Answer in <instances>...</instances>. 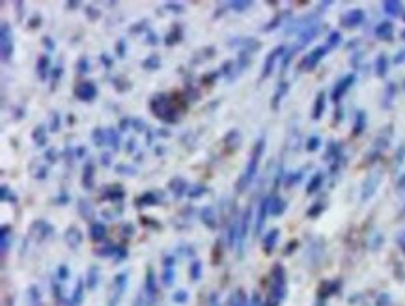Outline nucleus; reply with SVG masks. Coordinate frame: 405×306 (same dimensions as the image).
<instances>
[{
  "instance_id": "1",
  "label": "nucleus",
  "mask_w": 405,
  "mask_h": 306,
  "mask_svg": "<svg viewBox=\"0 0 405 306\" xmlns=\"http://www.w3.org/2000/svg\"><path fill=\"white\" fill-rule=\"evenodd\" d=\"M274 274H276V278L273 282V288H271V293L267 297L265 306H278L280 301H282V297H284V271H282V267L276 265L274 267Z\"/></svg>"
},
{
  "instance_id": "2",
  "label": "nucleus",
  "mask_w": 405,
  "mask_h": 306,
  "mask_svg": "<svg viewBox=\"0 0 405 306\" xmlns=\"http://www.w3.org/2000/svg\"><path fill=\"white\" fill-rule=\"evenodd\" d=\"M329 52V47L327 45H323V47H316V49L312 50V52H308L304 58H303V62H301V69H314L320 62L323 60V56Z\"/></svg>"
},
{
  "instance_id": "3",
  "label": "nucleus",
  "mask_w": 405,
  "mask_h": 306,
  "mask_svg": "<svg viewBox=\"0 0 405 306\" xmlns=\"http://www.w3.org/2000/svg\"><path fill=\"white\" fill-rule=\"evenodd\" d=\"M262 151H263V140H258V144H256V147H254V151H252L251 164L247 166V172H245V176H243V181H241V185L249 183L252 177H254V174H256V168H258V164H260V157H262Z\"/></svg>"
},
{
  "instance_id": "4",
  "label": "nucleus",
  "mask_w": 405,
  "mask_h": 306,
  "mask_svg": "<svg viewBox=\"0 0 405 306\" xmlns=\"http://www.w3.org/2000/svg\"><path fill=\"white\" fill-rule=\"evenodd\" d=\"M357 81V77L355 75H346L338 84L334 86V90H333V94H331V99H333L334 103H338L340 99L346 96V92L353 86V82Z\"/></svg>"
},
{
  "instance_id": "5",
  "label": "nucleus",
  "mask_w": 405,
  "mask_h": 306,
  "mask_svg": "<svg viewBox=\"0 0 405 306\" xmlns=\"http://www.w3.org/2000/svg\"><path fill=\"white\" fill-rule=\"evenodd\" d=\"M362 21H364V12H362V10H351V12H347L346 15L340 19V23L346 26V28H355V26H358Z\"/></svg>"
},
{
  "instance_id": "6",
  "label": "nucleus",
  "mask_w": 405,
  "mask_h": 306,
  "mask_svg": "<svg viewBox=\"0 0 405 306\" xmlns=\"http://www.w3.org/2000/svg\"><path fill=\"white\" fill-rule=\"evenodd\" d=\"M373 34L379 37V39H390L394 34V25L390 21H383V23H379V25L375 26Z\"/></svg>"
},
{
  "instance_id": "7",
  "label": "nucleus",
  "mask_w": 405,
  "mask_h": 306,
  "mask_svg": "<svg viewBox=\"0 0 405 306\" xmlns=\"http://www.w3.org/2000/svg\"><path fill=\"white\" fill-rule=\"evenodd\" d=\"M284 52V47H276V49L267 56V60H265V67H263V77H267V75L273 71V65H274V62H276V58L280 56Z\"/></svg>"
},
{
  "instance_id": "8",
  "label": "nucleus",
  "mask_w": 405,
  "mask_h": 306,
  "mask_svg": "<svg viewBox=\"0 0 405 306\" xmlns=\"http://www.w3.org/2000/svg\"><path fill=\"white\" fill-rule=\"evenodd\" d=\"M325 99H327V96H325L323 92H320L318 97H316V103H314V111H312V118H314V120H320L323 116V111H325Z\"/></svg>"
},
{
  "instance_id": "9",
  "label": "nucleus",
  "mask_w": 405,
  "mask_h": 306,
  "mask_svg": "<svg viewBox=\"0 0 405 306\" xmlns=\"http://www.w3.org/2000/svg\"><path fill=\"white\" fill-rule=\"evenodd\" d=\"M77 96L81 99H92L96 96V88L92 82H86V84H81L77 88Z\"/></svg>"
},
{
  "instance_id": "10",
  "label": "nucleus",
  "mask_w": 405,
  "mask_h": 306,
  "mask_svg": "<svg viewBox=\"0 0 405 306\" xmlns=\"http://www.w3.org/2000/svg\"><path fill=\"white\" fill-rule=\"evenodd\" d=\"M388 71V58L385 54H379L377 60H375V75L377 77H385Z\"/></svg>"
},
{
  "instance_id": "11",
  "label": "nucleus",
  "mask_w": 405,
  "mask_h": 306,
  "mask_svg": "<svg viewBox=\"0 0 405 306\" xmlns=\"http://www.w3.org/2000/svg\"><path fill=\"white\" fill-rule=\"evenodd\" d=\"M383 10H385V13L392 15V17H398V15L404 13V6L400 2H385L383 4Z\"/></svg>"
},
{
  "instance_id": "12",
  "label": "nucleus",
  "mask_w": 405,
  "mask_h": 306,
  "mask_svg": "<svg viewBox=\"0 0 405 306\" xmlns=\"http://www.w3.org/2000/svg\"><path fill=\"white\" fill-rule=\"evenodd\" d=\"M323 183V174L321 172H318L316 176H312V179L308 181V185H306V194H314L320 187H321Z\"/></svg>"
},
{
  "instance_id": "13",
  "label": "nucleus",
  "mask_w": 405,
  "mask_h": 306,
  "mask_svg": "<svg viewBox=\"0 0 405 306\" xmlns=\"http://www.w3.org/2000/svg\"><path fill=\"white\" fill-rule=\"evenodd\" d=\"M276 239H278V230H271V232L263 237V246H265V252L267 254L273 252V246L276 243Z\"/></svg>"
},
{
  "instance_id": "14",
  "label": "nucleus",
  "mask_w": 405,
  "mask_h": 306,
  "mask_svg": "<svg viewBox=\"0 0 405 306\" xmlns=\"http://www.w3.org/2000/svg\"><path fill=\"white\" fill-rule=\"evenodd\" d=\"M364 125H366V114L358 111L357 118H355V125H353V135H360L364 131Z\"/></svg>"
},
{
  "instance_id": "15",
  "label": "nucleus",
  "mask_w": 405,
  "mask_h": 306,
  "mask_svg": "<svg viewBox=\"0 0 405 306\" xmlns=\"http://www.w3.org/2000/svg\"><path fill=\"white\" fill-rule=\"evenodd\" d=\"M146 293H148V297L150 299H153L155 297V276H153V271L150 269L148 271V276H146Z\"/></svg>"
},
{
  "instance_id": "16",
  "label": "nucleus",
  "mask_w": 405,
  "mask_h": 306,
  "mask_svg": "<svg viewBox=\"0 0 405 306\" xmlns=\"http://www.w3.org/2000/svg\"><path fill=\"white\" fill-rule=\"evenodd\" d=\"M286 211V202L282 200V198H274L273 202H271V215H282Z\"/></svg>"
},
{
  "instance_id": "17",
  "label": "nucleus",
  "mask_w": 405,
  "mask_h": 306,
  "mask_svg": "<svg viewBox=\"0 0 405 306\" xmlns=\"http://www.w3.org/2000/svg\"><path fill=\"white\" fill-rule=\"evenodd\" d=\"M81 301H83V282H79V286L75 288V293H73L71 305L73 306H79V305H81Z\"/></svg>"
},
{
  "instance_id": "18",
  "label": "nucleus",
  "mask_w": 405,
  "mask_h": 306,
  "mask_svg": "<svg viewBox=\"0 0 405 306\" xmlns=\"http://www.w3.org/2000/svg\"><path fill=\"white\" fill-rule=\"evenodd\" d=\"M103 235H105V226L103 224H94L92 226V237L94 239H103Z\"/></svg>"
},
{
  "instance_id": "19",
  "label": "nucleus",
  "mask_w": 405,
  "mask_h": 306,
  "mask_svg": "<svg viewBox=\"0 0 405 306\" xmlns=\"http://www.w3.org/2000/svg\"><path fill=\"white\" fill-rule=\"evenodd\" d=\"M187 299H189V295L185 293L183 290H179V291H176V293L172 295V301H174V303H178V305H183V303H187Z\"/></svg>"
},
{
  "instance_id": "20",
  "label": "nucleus",
  "mask_w": 405,
  "mask_h": 306,
  "mask_svg": "<svg viewBox=\"0 0 405 306\" xmlns=\"http://www.w3.org/2000/svg\"><path fill=\"white\" fill-rule=\"evenodd\" d=\"M200 271H202V265H200V261H194L191 265V278L192 282H196L198 278H200Z\"/></svg>"
},
{
  "instance_id": "21",
  "label": "nucleus",
  "mask_w": 405,
  "mask_h": 306,
  "mask_svg": "<svg viewBox=\"0 0 405 306\" xmlns=\"http://www.w3.org/2000/svg\"><path fill=\"white\" fill-rule=\"evenodd\" d=\"M340 39H342V36H340L338 32H333V34L329 36V39H327V47H329V49H333V47H336V45L340 43Z\"/></svg>"
},
{
  "instance_id": "22",
  "label": "nucleus",
  "mask_w": 405,
  "mask_h": 306,
  "mask_svg": "<svg viewBox=\"0 0 405 306\" xmlns=\"http://www.w3.org/2000/svg\"><path fill=\"white\" fill-rule=\"evenodd\" d=\"M320 147V138L318 136H312V138H308V142H306V149L308 151H316Z\"/></svg>"
},
{
  "instance_id": "23",
  "label": "nucleus",
  "mask_w": 405,
  "mask_h": 306,
  "mask_svg": "<svg viewBox=\"0 0 405 306\" xmlns=\"http://www.w3.org/2000/svg\"><path fill=\"white\" fill-rule=\"evenodd\" d=\"M172 280H174V273H172V269H165V274H163V284H165V286H170Z\"/></svg>"
},
{
  "instance_id": "24",
  "label": "nucleus",
  "mask_w": 405,
  "mask_h": 306,
  "mask_svg": "<svg viewBox=\"0 0 405 306\" xmlns=\"http://www.w3.org/2000/svg\"><path fill=\"white\" fill-rule=\"evenodd\" d=\"M96 269H90V280H88V288H94L96 286Z\"/></svg>"
},
{
  "instance_id": "25",
  "label": "nucleus",
  "mask_w": 405,
  "mask_h": 306,
  "mask_svg": "<svg viewBox=\"0 0 405 306\" xmlns=\"http://www.w3.org/2000/svg\"><path fill=\"white\" fill-rule=\"evenodd\" d=\"M68 274H69V273H68V269H66V267L62 265V267H60V269H58V276H60V280H64V278H68Z\"/></svg>"
},
{
  "instance_id": "26",
  "label": "nucleus",
  "mask_w": 405,
  "mask_h": 306,
  "mask_svg": "<svg viewBox=\"0 0 405 306\" xmlns=\"http://www.w3.org/2000/svg\"><path fill=\"white\" fill-rule=\"evenodd\" d=\"M394 62H396V64H400V62H405V50H402V52H398V56L394 58Z\"/></svg>"
},
{
  "instance_id": "27",
  "label": "nucleus",
  "mask_w": 405,
  "mask_h": 306,
  "mask_svg": "<svg viewBox=\"0 0 405 306\" xmlns=\"http://www.w3.org/2000/svg\"><path fill=\"white\" fill-rule=\"evenodd\" d=\"M402 39H405V30L402 32Z\"/></svg>"
},
{
  "instance_id": "28",
  "label": "nucleus",
  "mask_w": 405,
  "mask_h": 306,
  "mask_svg": "<svg viewBox=\"0 0 405 306\" xmlns=\"http://www.w3.org/2000/svg\"><path fill=\"white\" fill-rule=\"evenodd\" d=\"M404 19H405V15H404Z\"/></svg>"
}]
</instances>
